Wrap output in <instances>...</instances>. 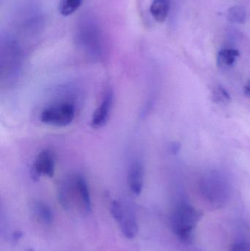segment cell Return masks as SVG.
Listing matches in <instances>:
<instances>
[{
  "instance_id": "cell-1",
  "label": "cell",
  "mask_w": 250,
  "mask_h": 251,
  "mask_svg": "<svg viewBox=\"0 0 250 251\" xmlns=\"http://www.w3.org/2000/svg\"><path fill=\"white\" fill-rule=\"evenodd\" d=\"M201 214L189 203L179 205L171 216V225L173 232L181 241L189 243L192 241V232L196 226Z\"/></svg>"
},
{
  "instance_id": "cell-2",
  "label": "cell",
  "mask_w": 250,
  "mask_h": 251,
  "mask_svg": "<svg viewBox=\"0 0 250 251\" xmlns=\"http://www.w3.org/2000/svg\"><path fill=\"white\" fill-rule=\"evenodd\" d=\"M76 113V106L73 101L61 100L45 107L40 114V120L46 125L67 126L73 122Z\"/></svg>"
},
{
  "instance_id": "cell-3",
  "label": "cell",
  "mask_w": 250,
  "mask_h": 251,
  "mask_svg": "<svg viewBox=\"0 0 250 251\" xmlns=\"http://www.w3.org/2000/svg\"><path fill=\"white\" fill-rule=\"evenodd\" d=\"M56 158L54 152L50 149L41 151L35 158L32 168L31 177L34 181H38L41 177L54 176L55 172Z\"/></svg>"
},
{
  "instance_id": "cell-4",
  "label": "cell",
  "mask_w": 250,
  "mask_h": 251,
  "mask_svg": "<svg viewBox=\"0 0 250 251\" xmlns=\"http://www.w3.org/2000/svg\"><path fill=\"white\" fill-rule=\"evenodd\" d=\"M114 101V92L112 90H109L104 94L101 104L92 115L91 119L92 127L99 128L107 125L113 110Z\"/></svg>"
},
{
  "instance_id": "cell-5",
  "label": "cell",
  "mask_w": 250,
  "mask_h": 251,
  "mask_svg": "<svg viewBox=\"0 0 250 251\" xmlns=\"http://www.w3.org/2000/svg\"><path fill=\"white\" fill-rule=\"evenodd\" d=\"M74 190H76V175L66 177L59 184L57 197L60 204L66 210L70 209Z\"/></svg>"
},
{
  "instance_id": "cell-6",
  "label": "cell",
  "mask_w": 250,
  "mask_h": 251,
  "mask_svg": "<svg viewBox=\"0 0 250 251\" xmlns=\"http://www.w3.org/2000/svg\"><path fill=\"white\" fill-rule=\"evenodd\" d=\"M145 171L139 161H135L131 164L128 171V184L132 193L139 196L143 189Z\"/></svg>"
},
{
  "instance_id": "cell-7",
  "label": "cell",
  "mask_w": 250,
  "mask_h": 251,
  "mask_svg": "<svg viewBox=\"0 0 250 251\" xmlns=\"http://www.w3.org/2000/svg\"><path fill=\"white\" fill-rule=\"evenodd\" d=\"M76 192L79 195V199L83 204L87 212L92 211V201H91V191L89 185L85 177L81 174L76 175Z\"/></svg>"
},
{
  "instance_id": "cell-8",
  "label": "cell",
  "mask_w": 250,
  "mask_h": 251,
  "mask_svg": "<svg viewBox=\"0 0 250 251\" xmlns=\"http://www.w3.org/2000/svg\"><path fill=\"white\" fill-rule=\"evenodd\" d=\"M122 234L129 240L135 238L138 232V224L136 217L131 211L125 212L124 216L120 223Z\"/></svg>"
},
{
  "instance_id": "cell-9",
  "label": "cell",
  "mask_w": 250,
  "mask_h": 251,
  "mask_svg": "<svg viewBox=\"0 0 250 251\" xmlns=\"http://www.w3.org/2000/svg\"><path fill=\"white\" fill-rule=\"evenodd\" d=\"M170 0H154L150 11L157 22L162 23L167 19L170 10Z\"/></svg>"
},
{
  "instance_id": "cell-10",
  "label": "cell",
  "mask_w": 250,
  "mask_h": 251,
  "mask_svg": "<svg viewBox=\"0 0 250 251\" xmlns=\"http://www.w3.org/2000/svg\"><path fill=\"white\" fill-rule=\"evenodd\" d=\"M239 56V51L233 49H225L219 51L217 63L221 67H230Z\"/></svg>"
},
{
  "instance_id": "cell-11",
  "label": "cell",
  "mask_w": 250,
  "mask_h": 251,
  "mask_svg": "<svg viewBox=\"0 0 250 251\" xmlns=\"http://www.w3.org/2000/svg\"><path fill=\"white\" fill-rule=\"evenodd\" d=\"M35 214L38 218L45 225L52 224L54 220L52 209L44 202H37L34 206Z\"/></svg>"
},
{
  "instance_id": "cell-12",
  "label": "cell",
  "mask_w": 250,
  "mask_h": 251,
  "mask_svg": "<svg viewBox=\"0 0 250 251\" xmlns=\"http://www.w3.org/2000/svg\"><path fill=\"white\" fill-rule=\"evenodd\" d=\"M227 18L232 23H245L247 19L246 9L243 6H233L227 10Z\"/></svg>"
},
{
  "instance_id": "cell-13",
  "label": "cell",
  "mask_w": 250,
  "mask_h": 251,
  "mask_svg": "<svg viewBox=\"0 0 250 251\" xmlns=\"http://www.w3.org/2000/svg\"><path fill=\"white\" fill-rule=\"evenodd\" d=\"M82 0H62L59 11L63 16H68L74 13L82 4Z\"/></svg>"
},
{
  "instance_id": "cell-14",
  "label": "cell",
  "mask_w": 250,
  "mask_h": 251,
  "mask_svg": "<svg viewBox=\"0 0 250 251\" xmlns=\"http://www.w3.org/2000/svg\"><path fill=\"white\" fill-rule=\"evenodd\" d=\"M110 212L113 218L117 222L120 223L124 216L125 211L120 202L117 201H113L110 205Z\"/></svg>"
},
{
  "instance_id": "cell-15",
  "label": "cell",
  "mask_w": 250,
  "mask_h": 251,
  "mask_svg": "<svg viewBox=\"0 0 250 251\" xmlns=\"http://www.w3.org/2000/svg\"><path fill=\"white\" fill-rule=\"evenodd\" d=\"M231 251H249L248 245L244 243H239L232 248Z\"/></svg>"
},
{
  "instance_id": "cell-16",
  "label": "cell",
  "mask_w": 250,
  "mask_h": 251,
  "mask_svg": "<svg viewBox=\"0 0 250 251\" xmlns=\"http://www.w3.org/2000/svg\"><path fill=\"white\" fill-rule=\"evenodd\" d=\"M23 237V232L21 231H16L12 234V240L13 242H18Z\"/></svg>"
},
{
  "instance_id": "cell-17",
  "label": "cell",
  "mask_w": 250,
  "mask_h": 251,
  "mask_svg": "<svg viewBox=\"0 0 250 251\" xmlns=\"http://www.w3.org/2000/svg\"><path fill=\"white\" fill-rule=\"evenodd\" d=\"M245 93L248 97L250 98V81L247 84L245 88Z\"/></svg>"
},
{
  "instance_id": "cell-18",
  "label": "cell",
  "mask_w": 250,
  "mask_h": 251,
  "mask_svg": "<svg viewBox=\"0 0 250 251\" xmlns=\"http://www.w3.org/2000/svg\"><path fill=\"white\" fill-rule=\"evenodd\" d=\"M173 153H176L179 151V146L178 144H173L171 149Z\"/></svg>"
}]
</instances>
